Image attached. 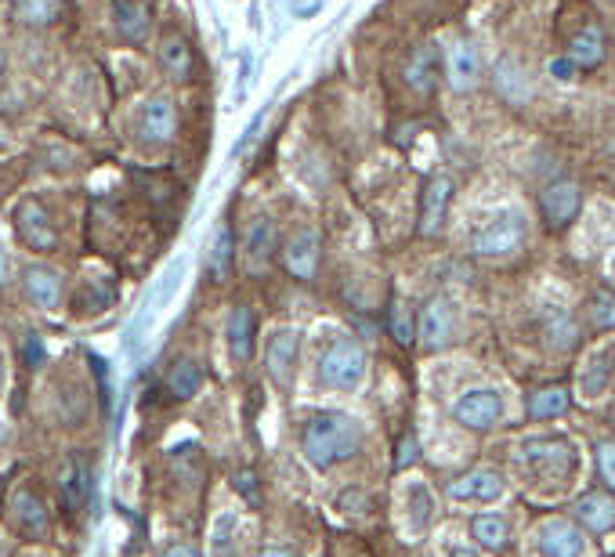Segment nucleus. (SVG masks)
Wrapping results in <instances>:
<instances>
[{"instance_id": "obj_17", "label": "nucleus", "mask_w": 615, "mask_h": 557, "mask_svg": "<svg viewBox=\"0 0 615 557\" xmlns=\"http://www.w3.org/2000/svg\"><path fill=\"white\" fill-rule=\"evenodd\" d=\"M113 22H116V29H120V37L127 40V44H138V48H142L152 33V15L142 0H116Z\"/></svg>"}, {"instance_id": "obj_3", "label": "nucleus", "mask_w": 615, "mask_h": 557, "mask_svg": "<svg viewBox=\"0 0 615 557\" xmlns=\"http://www.w3.org/2000/svg\"><path fill=\"white\" fill-rule=\"evenodd\" d=\"M521 463L529 467L536 478H568L576 471V445L568 438H532L521 445Z\"/></svg>"}, {"instance_id": "obj_33", "label": "nucleus", "mask_w": 615, "mask_h": 557, "mask_svg": "<svg viewBox=\"0 0 615 557\" xmlns=\"http://www.w3.org/2000/svg\"><path fill=\"white\" fill-rule=\"evenodd\" d=\"M388 326H391V337L402 344V348H409L413 340H417V326H413V315L402 308V304H391V312H388Z\"/></svg>"}, {"instance_id": "obj_39", "label": "nucleus", "mask_w": 615, "mask_h": 557, "mask_svg": "<svg viewBox=\"0 0 615 557\" xmlns=\"http://www.w3.org/2000/svg\"><path fill=\"white\" fill-rule=\"evenodd\" d=\"M409 463H417V438H413V435L402 438V445H398V460H395V467H398V471H406Z\"/></svg>"}, {"instance_id": "obj_45", "label": "nucleus", "mask_w": 615, "mask_h": 557, "mask_svg": "<svg viewBox=\"0 0 615 557\" xmlns=\"http://www.w3.org/2000/svg\"><path fill=\"white\" fill-rule=\"evenodd\" d=\"M261 557H294V554H286V550H265Z\"/></svg>"}, {"instance_id": "obj_22", "label": "nucleus", "mask_w": 615, "mask_h": 557, "mask_svg": "<svg viewBox=\"0 0 615 557\" xmlns=\"http://www.w3.org/2000/svg\"><path fill=\"white\" fill-rule=\"evenodd\" d=\"M572 514H576L579 525H587L590 532H608L615 525V503L605 492H587V496H579Z\"/></svg>"}, {"instance_id": "obj_48", "label": "nucleus", "mask_w": 615, "mask_h": 557, "mask_svg": "<svg viewBox=\"0 0 615 557\" xmlns=\"http://www.w3.org/2000/svg\"><path fill=\"white\" fill-rule=\"evenodd\" d=\"M612 156H615V142H612Z\"/></svg>"}, {"instance_id": "obj_12", "label": "nucleus", "mask_w": 615, "mask_h": 557, "mask_svg": "<svg viewBox=\"0 0 615 557\" xmlns=\"http://www.w3.org/2000/svg\"><path fill=\"white\" fill-rule=\"evenodd\" d=\"M15 228H19L22 243L33 246V250H55L58 232H55V225H51L48 210L40 207L37 199L19 203V210H15Z\"/></svg>"}, {"instance_id": "obj_25", "label": "nucleus", "mask_w": 615, "mask_h": 557, "mask_svg": "<svg viewBox=\"0 0 615 557\" xmlns=\"http://www.w3.org/2000/svg\"><path fill=\"white\" fill-rule=\"evenodd\" d=\"M26 290H29V297L40 304V308H48V312H55L58 304H62V279H58L51 268H44V265H29L26 268Z\"/></svg>"}, {"instance_id": "obj_30", "label": "nucleus", "mask_w": 615, "mask_h": 557, "mask_svg": "<svg viewBox=\"0 0 615 557\" xmlns=\"http://www.w3.org/2000/svg\"><path fill=\"white\" fill-rule=\"evenodd\" d=\"M572 406V395L565 388H543L536 395H529V416L532 420H550V416H561Z\"/></svg>"}, {"instance_id": "obj_26", "label": "nucleus", "mask_w": 615, "mask_h": 557, "mask_svg": "<svg viewBox=\"0 0 615 557\" xmlns=\"http://www.w3.org/2000/svg\"><path fill=\"white\" fill-rule=\"evenodd\" d=\"M87 478H91V474H87L84 456H69L66 471H62V485H58L69 514H76V510L84 507V496L91 492V482H87Z\"/></svg>"}, {"instance_id": "obj_10", "label": "nucleus", "mask_w": 615, "mask_h": 557, "mask_svg": "<svg viewBox=\"0 0 615 557\" xmlns=\"http://www.w3.org/2000/svg\"><path fill=\"white\" fill-rule=\"evenodd\" d=\"M319 232L315 228H301L294 236L286 239L283 246V265L286 272L301 279V283H312L315 272H319Z\"/></svg>"}, {"instance_id": "obj_16", "label": "nucleus", "mask_w": 615, "mask_h": 557, "mask_svg": "<svg viewBox=\"0 0 615 557\" xmlns=\"http://www.w3.org/2000/svg\"><path fill=\"white\" fill-rule=\"evenodd\" d=\"M478 76H482V62H478V51L471 44H453V48L445 51V80L453 91H471L478 84Z\"/></svg>"}, {"instance_id": "obj_38", "label": "nucleus", "mask_w": 615, "mask_h": 557, "mask_svg": "<svg viewBox=\"0 0 615 557\" xmlns=\"http://www.w3.org/2000/svg\"><path fill=\"white\" fill-rule=\"evenodd\" d=\"M232 489L243 492L250 503L261 500V496H257V474L254 471H236V474H232Z\"/></svg>"}, {"instance_id": "obj_18", "label": "nucleus", "mask_w": 615, "mask_h": 557, "mask_svg": "<svg viewBox=\"0 0 615 557\" xmlns=\"http://www.w3.org/2000/svg\"><path fill=\"white\" fill-rule=\"evenodd\" d=\"M243 254H246V268L250 272H261L268 268L275 254V221L272 218H254L250 228H246V239H243Z\"/></svg>"}, {"instance_id": "obj_36", "label": "nucleus", "mask_w": 615, "mask_h": 557, "mask_svg": "<svg viewBox=\"0 0 615 557\" xmlns=\"http://www.w3.org/2000/svg\"><path fill=\"white\" fill-rule=\"evenodd\" d=\"M597 471H601V482L615 489V442L597 445Z\"/></svg>"}, {"instance_id": "obj_8", "label": "nucleus", "mask_w": 615, "mask_h": 557, "mask_svg": "<svg viewBox=\"0 0 615 557\" xmlns=\"http://www.w3.org/2000/svg\"><path fill=\"white\" fill-rule=\"evenodd\" d=\"M456 333V308L445 297H431L424 304V312H420V322H417V337L427 351H438L445 348Z\"/></svg>"}, {"instance_id": "obj_19", "label": "nucleus", "mask_w": 615, "mask_h": 557, "mask_svg": "<svg viewBox=\"0 0 615 557\" xmlns=\"http://www.w3.org/2000/svg\"><path fill=\"white\" fill-rule=\"evenodd\" d=\"M406 87L413 95H431L438 87V48L435 44H420L406 62Z\"/></svg>"}, {"instance_id": "obj_20", "label": "nucleus", "mask_w": 615, "mask_h": 557, "mask_svg": "<svg viewBox=\"0 0 615 557\" xmlns=\"http://www.w3.org/2000/svg\"><path fill=\"white\" fill-rule=\"evenodd\" d=\"M608 58V40L601 33V26L579 29L576 37L568 40V62L579 69H597Z\"/></svg>"}, {"instance_id": "obj_13", "label": "nucleus", "mask_w": 615, "mask_h": 557, "mask_svg": "<svg viewBox=\"0 0 615 557\" xmlns=\"http://www.w3.org/2000/svg\"><path fill=\"white\" fill-rule=\"evenodd\" d=\"M449 199H453V178L449 174H435L424 185V199H420V236H438L442 232Z\"/></svg>"}, {"instance_id": "obj_34", "label": "nucleus", "mask_w": 615, "mask_h": 557, "mask_svg": "<svg viewBox=\"0 0 615 557\" xmlns=\"http://www.w3.org/2000/svg\"><path fill=\"white\" fill-rule=\"evenodd\" d=\"M590 322H594L597 330L615 326V293L612 290H597L594 297H590Z\"/></svg>"}, {"instance_id": "obj_43", "label": "nucleus", "mask_w": 615, "mask_h": 557, "mask_svg": "<svg viewBox=\"0 0 615 557\" xmlns=\"http://www.w3.org/2000/svg\"><path fill=\"white\" fill-rule=\"evenodd\" d=\"M0 283H8V254L0 250Z\"/></svg>"}, {"instance_id": "obj_35", "label": "nucleus", "mask_w": 615, "mask_h": 557, "mask_svg": "<svg viewBox=\"0 0 615 557\" xmlns=\"http://www.w3.org/2000/svg\"><path fill=\"white\" fill-rule=\"evenodd\" d=\"M409 510H413V529H424L427 521H431L435 503H431V492H427L424 485H413V489H409Z\"/></svg>"}, {"instance_id": "obj_42", "label": "nucleus", "mask_w": 615, "mask_h": 557, "mask_svg": "<svg viewBox=\"0 0 615 557\" xmlns=\"http://www.w3.org/2000/svg\"><path fill=\"white\" fill-rule=\"evenodd\" d=\"M550 69H554V76H561V80H568V73H572V69H576V66H572V62H565V58H561V62H554V66H550Z\"/></svg>"}, {"instance_id": "obj_32", "label": "nucleus", "mask_w": 615, "mask_h": 557, "mask_svg": "<svg viewBox=\"0 0 615 557\" xmlns=\"http://www.w3.org/2000/svg\"><path fill=\"white\" fill-rule=\"evenodd\" d=\"M232 532H236V514H221L218 525H214V543H210L214 557H236L239 554Z\"/></svg>"}, {"instance_id": "obj_44", "label": "nucleus", "mask_w": 615, "mask_h": 557, "mask_svg": "<svg viewBox=\"0 0 615 557\" xmlns=\"http://www.w3.org/2000/svg\"><path fill=\"white\" fill-rule=\"evenodd\" d=\"M449 557H478V554H474V550H467V547H456Z\"/></svg>"}, {"instance_id": "obj_7", "label": "nucleus", "mask_w": 615, "mask_h": 557, "mask_svg": "<svg viewBox=\"0 0 615 557\" xmlns=\"http://www.w3.org/2000/svg\"><path fill=\"white\" fill-rule=\"evenodd\" d=\"M453 416H456V424L471 427V431H489V427H496V420L503 416V398L489 388H474V391H467V395L456 398Z\"/></svg>"}, {"instance_id": "obj_11", "label": "nucleus", "mask_w": 615, "mask_h": 557, "mask_svg": "<svg viewBox=\"0 0 615 557\" xmlns=\"http://www.w3.org/2000/svg\"><path fill=\"white\" fill-rule=\"evenodd\" d=\"M536 550L543 557H583L587 539H583V532L576 525H568L561 518H550L536 529Z\"/></svg>"}, {"instance_id": "obj_40", "label": "nucleus", "mask_w": 615, "mask_h": 557, "mask_svg": "<svg viewBox=\"0 0 615 557\" xmlns=\"http://www.w3.org/2000/svg\"><path fill=\"white\" fill-rule=\"evenodd\" d=\"M163 557H199V554L189 547V543H174V547L163 550Z\"/></svg>"}, {"instance_id": "obj_5", "label": "nucleus", "mask_w": 615, "mask_h": 557, "mask_svg": "<svg viewBox=\"0 0 615 557\" xmlns=\"http://www.w3.org/2000/svg\"><path fill=\"white\" fill-rule=\"evenodd\" d=\"M178 134V109H174L171 98H149L138 113V138L149 149H163V145L174 142Z\"/></svg>"}, {"instance_id": "obj_23", "label": "nucleus", "mask_w": 615, "mask_h": 557, "mask_svg": "<svg viewBox=\"0 0 615 557\" xmlns=\"http://www.w3.org/2000/svg\"><path fill=\"white\" fill-rule=\"evenodd\" d=\"M228 351L236 362L254 359V312L250 304H236L232 319H228Z\"/></svg>"}, {"instance_id": "obj_24", "label": "nucleus", "mask_w": 615, "mask_h": 557, "mask_svg": "<svg viewBox=\"0 0 615 557\" xmlns=\"http://www.w3.org/2000/svg\"><path fill=\"white\" fill-rule=\"evenodd\" d=\"M232 265H236V236H232V228L228 225H221L207 250V275L214 283H228Z\"/></svg>"}, {"instance_id": "obj_14", "label": "nucleus", "mask_w": 615, "mask_h": 557, "mask_svg": "<svg viewBox=\"0 0 615 557\" xmlns=\"http://www.w3.org/2000/svg\"><path fill=\"white\" fill-rule=\"evenodd\" d=\"M503 496V474L489 471V467H478V471H467L464 478L449 482V500L460 503H492Z\"/></svg>"}, {"instance_id": "obj_41", "label": "nucleus", "mask_w": 615, "mask_h": 557, "mask_svg": "<svg viewBox=\"0 0 615 557\" xmlns=\"http://www.w3.org/2000/svg\"><path fill=\"white\" fill-rule=\"evenodd\" d=\"M26 355H29V362H40V355H44V351H40V337H37V333L29 337V344H26Z\"/></svg>"}, {"instance_id": "obj_37", "label": "nucleus", "mask_w": 615, "mask_h": 557, "mask_svg": "<svg viewBox=\"0 0 615 557\" xmlns=\"http://www.w3.org/2000/svg\"><path fill=\"white\" fill-rule=\"evenodd\" d=\"M178 283H181V261H174V265L167 268V272H163V279H160V286H156V293H152V304H163V301H167Z\"/></svg>"}, {"instance_id": "obj_4", "label": "nucleus", "mask_w": 615, "mask_h": 557, "mask_svg": "<svg viewBox=\"0 0 615 557\" xmlns=\"http://www.w3.org/2000/svg\"><path fill=\"white\" fill-rule=\"evenodd\" d=\"M521 243H525V221H521V214H500L482 232H474L471 250L478 257H500V254H514Z\"/></svg>"}, {"instance_id": "obj_15", "label": "nucleus", "mask_w": 615, "mask_h": 557, "mask_svg": "<svg viewBox=\"0 0 615 557\" xmlns=\"http://www.w3.org/2000/svg\"><path fill=\"white\" fill-rule=\"evenodd\" d=\"M11 518H15L22 536H29V539H44L51 529L48 510H44V503H40V496L33 489L11 492Z\"/></svg>"}, {"instance_id": "obj_21", "label": "nucleus", "mask_w": 615, "mask_h": 557, "mask_svg": "<svg viewBox=\"0 0 615 557\" xmlns=\"http://www.w3.org/2000/svg\"><path fill=\"white\" fill-rule=\"evenodd\" d=\"M160 69L167 73V80L174 84H189L196 73V55H192L189 40L185 37H167L160 44Z\"/></svg>"}, {"instance_id": "obj_31", "label": "nucleus", "mask_w": 615, "mask_h": 557, "mask_svg": "<svg viewBox=\"0 0 615 557\" xmlns=\"http://www.w3.org/2000/svg\"><path fill=\"white\" fill-rule=\"evenodd\" d=\"M62 11V0H19L15 4V19L26 26H51Z\"/></svg>"}, {"instance_id": "obj_6", "label": "nucleus", "mask_w": 615, "mask_h": 557, "mask_svg": "<svg viewBox=\"0 0 615 557\" xmlns=\"http://www.w3.org/2000/svg\"><path fill=\"white\" fill-rule=\"evenodd\" d=\"M579 207H583V189L572 178L550 181L547 189L540 192V214L547 221V228H565L576 221Z\"/></svg>"}, {"instance_id": "obj_46", "label": "nucleus", "mask_w": 615, "mask_h": 557, "mask_svg": "<svg viewBox=\"0 0 615 557\" xmlns=\"http://www.w3.org/2000/svg\"><path fill=\"white\" fill-rule=\"evenodd\" d=\"M4 69H8V58H4V51H0V76H4Z\"/></svg>"}, {"instance_id": "obj_47", "label": "nucleus", "mask_w": 615, "mask_h": 557, "mask_svg": "<svg viewBox=\"0 0 615 557\" xmlns=\"http://www.w3.org/2000/svg\"><path fill=\"white\" fill-rule=\"evenodd\" d=\"M612 424H615V406H612Z\"/></svg>"}, {"instance_id": "obj_2", "label": "nucleus", "mask_w": 615, "mask_h": 557, "mask_svg": "<svg viewBox=\"0 0 615 557\" xmlns=\"http://www.w3.org/2000/svg\"><path fill=\"white\" fill-rule=\"evenodd\" d=\"M366 373V351L355 337L330 340V348L319 355V380L333 391H351Z\"/></svg>"}, {"instance_id": "obj_28", "label": "nucleus", "mask_w": 615, "mask_h": 557, "mask_svg": "<svg viewBox=\"0 0 615 557\" xmlns=\"http://www.w3.org/2000/svg\"><path fill=\"white\" fill-rule=\"evenodd\" d=\"M199 380H203V373H199V366L192 359H174L171 369H167V391L174 398H181V402L196 395Z\"/></svg>"}, {"instance_id": "obj_29", "label": "nucleus", "mask_w": 615, "mask_h": 557, "mask_svg": "<svg viewBox=\"0 0 615 557\" xmlns=\"http://www.w3.org/2000/svg\"><path fill=\"white\" fill-rule=\"evenodd\" d=\"M471 536L482 543L485 550H503L507 547V539H511V529H507V521L496 518V514H478L471 521Z\"/></svg>"}, {"instance_id": "obj_27", "label": "nucleus", "mask_w": 615, "mask_h": 557, "mask_svg": "<svg viewBox=\"0 0 615 557\" xmlns=\"http://www.w3.org/2000/svg\"><path fill=\"white\" fill-rule=\"evenodd\" d=\"M612 373H615V344H608V348L594 351L590 362H587V369H583V380H579L583 395H601V391L608 388Z\"/></svg>"}, {"instance_id": "obj_9", "label": "nucleus", "mask_w": 615, "mask_h": 557, "mask_svg": "<svg viewBox=\"0 0 615 557\" xmlns=\"http://www.w3.org/2000/svg\"><path fill=\"white\" fill-rule=\"evenodd\" d=\"M297 355H301V333L297 330H279L265 348V366L268 377L279 384V388H290L297 373Z\"/></svg>"}, {"instance_id": "obj_1", "label": "nucleus", "mask_w": 615, "mask_h": 557, "mask_svg": "<svg viewBox=\"0 0 615 557\" xmlns=\"http://www.w3.org/2000/svg\"><path fill=\"white\" fill-rule=\"evenodd\" d=\"M362 445V427L348 413H322L308 420L301 431V449L312 467L330 471L337 463L351 460Z\"/></svg>"}]
</instances>
